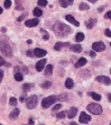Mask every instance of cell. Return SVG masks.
Listing matches in <instances>:
<instances>
[{"instance_id": "cell-1", "label": "cell", "mask_w": 111, "mask_h": 125, "mask_svg": "<svg viewBox=\"0 0 111 125\" xmlns=\"http://www.w3.org/2000/svg\"><path fill=\"white\" fill-rule=\"evenodd\" d=\"M53 31H54L56 35L61 36V37H63V36L68 35V34L71 33V29L69 25H65L63 23L58 22L53 25Z\"/></svg>"}, {"instance_id": "cell-2", "label": "cell", "mask_w": 111, "mask_h": 125, "mask_svg": "<svg viewBox=\"0 0 111 125\" xmlns=\"http://www.w3.org/2000/svg\"><path fill=\"white\" fill-rule=\"evenodd\" d=\"M0 51L6 57H11L13 55L12 48L6 41H0Z\"/></svg>"}, {"instance_id": "cell-3", "label": "cell", "mask_w": 111, "mask_h": 125, "mask_svg": "<svg viewBox=\"0 0 111 125\" xmlns=\"http://www.w3.org/2000/svg\"><path fill=\"white\" fill-rule=\"evenodd\" d=\"M57 100H58V97L55 96V95H51V96L47 97V98H44L42 101V107L44 108V109H47L51 105H53Z\"/></svg>"}, {"instance_id": "cell-4", "label": "cell", "mask_w": 111, "mask_h": 125, "mask_svg": "<svg viewBox=\"0 0 111 125\" xmlns=\"http://www.w3.org/2000/svg\"><path fill=\"white\" fill-rule=\"evenodd\" d=\"M88 111L92 114L99 115L102 113V107L98 103H90L88 105Z\"/></svg>"}, {"instance_id": "cell-5", "label": "cell", "mask_w": 111, "mask_h": 125, "mask_svg": "<svg viewBox=\"0 0 111 125\" xmlns=\"http://www.w3.org/2000/svg\"><path fill=\"white\" fill-rule=\"evenodd\" d=\"M38 104V97L36 95H32L26 99V107L28 109H34Z\"/></svg>"}, {"instance_id": "cell-6", "label": "cell", "mask_w": 111, "mask_h": 125, "mask_svg": "<svg viewBox=\"0 0 111 125\" xmlns=\"http://www.w3.org/2000/svg\"><path fill=\"white\" fill-rule=\"evenodd\" d=\"M92 49L96 52H101L106 49V45L103 42H95L92 44Z\"/></svg>"}, {"instance_id": "cell-7", "label": "cell", "mask_w": 111, "mask_h": 125, "mask_svg": "<svg viewBox=\"0 0 111 125\" xmlns=\"http://www.w3.org/2000/svg\"><path fill=\"white\" fill-rule=\"evenodd\" d=\"M96 81L101 83L105 85H110L111 84V79L108 78V76H104V75H100V76H97L96 77Z\"/></svg>"}, {"instance_id": "cell-8", "label": "cell", "mask_w": 111, "mask_h": 125, "mask_svg": "<svg viewBox=\"0 0 111 125\" xmlns=\"http://www.w3.org/2000/svg\"><path fill=\"white\" fill-rule=\"evenodd\" d=\"M79 120H80V123H88V122L91 120V117H90V115H88L85 112H82V113H80V118H79Z\"/></svg>"}, {"instance_id": "cell-9", "label": "cell", "mask_w": 111, "mask_h": 125, "mask_svg": "<svg viewBox=\"0 0 111 125\" xmlns=\"http://www.w3.org/2000/svg\"><path fill=\"white\" fill-rule=\"evenodd\" d=\"M39 19L37 18H34V19H29L27 20L26 22H25V25L27 26V27H34V26H36V25H39Z\"/></svg>"}, {"instance_id": "cell-10", "label": "cell", "mask_w": 111, "mask_h": 125, "mask_svg": "<svg viewBox=\"0 0 111 125\" xmlns=\"http://www.w3.org/2000/svg\"><path fill=\"white\" fill-rule=\"evenodd\" d=\"M34 54L36 57H43L44 55L47 54V51L43 50V49H40V48H35L34 50Z\"/></svg>"}, {"instance_id": "cell-11", "label": "cell", "mask_w": 111, "mask_h": 125, "mask_svg": "<svg viewBox=\"0 0 111 125\" xmlns=\"http://www.w3.org/2000/svg\"><path fill=\"white\" fill-rule=\"evenodd\" d=\"M46 62H47L46 59L40 60V61L36 63V65H35V69H36V71H38V72H42V71L43 70V67H44V65H45Z\"/></svg>"}, {"instance_id": "cell-12", "label": "cell", "mask_w": 111, "mask_h": 125, "mask_svg": "<svg viewBox=\"0 0 111 125\" xmlns=\"http://www.w3.org/2000/svg\"><path fill=\"white\" fill-rule=\"evenodd\" d=\"M68 45H70V43H69V42H67V43H63V42H57V43L55 44V45H54V50L60 51L62 48L68 46Z\"/></svg>"}, {"instance_id": "cell-13", "label": "cell", "mask_w": 111, "mask_h": 125, "mask_svg": "<svg viewBox=\"0 0 111 125\" xmlns=\"http://www.w3.org/2000/svg\"><path fill=\"white\" fill-rule=\"evenodd\" d=\"M65 18H66V20H67L68 22L71 23V24L74 25L75 26H80V23L78 22L77 20L74 18L72 16H71V15H67V16H65Z\"/></svg>"}, {"instance_id": "cell-14", "label": "cell", "mask_w": 111, "mask_h": 125, "mask_svg": "<svg viewBox=\"0 0 111 125\" xmlns=\"http://www.w3.org/2000/svg\"><path fill=\"white\" fill-rule=\"evenodd\" d=\"M78 113V109L76 107H71V109L69 110L68 112V118L69 119H73L74 117L76 116Z\"/></svg>"}, {"instance_id": "cell-15", "label": "cell", "mask_w": 111, "mask_h": 125, "mask_svg": "<svg viewBox=\"0 0 111 125\" xmlns=\"http://www.w3.org/2000/svg\"><path fill=\"white\" fill-rule=\"evenodd\" d=\"M19 114H20V110L17 109V108H16V109L13 111L12 113H10L9 119L12 120V121H14V120H16V119H17V117L19 116Z\"/></svg>"}, {"instance_id": "cell-16", "label": "cell", "mask_w": 111, "mask_h": 125, "mask_svg": "<svg viewBox=\"0 0 111 125\" xmlns=\"http://www.w3.org/2000/svg\"><path fill=\"white\" fill-rule=\"evenodd\" d=\"M73 1L74 0H59L60 5H61V6L63 7V8H66L67 6L72 5V4H73Z\"/></svg>"}, {"instance_id": "cell-17", "label": "cell", "mask_w": 111, "mask_h": 125, "mask_svg": "<svg viewBox=\"0 0 111 125\" xmlns=\"http://www.w3.org/2000/svg\"><path fill=\"white\" fill-rule=\"evenodd\" d=\"M96 23H97V20L95 18H90L88 21H86V26L87 28L89 29H91L94 27V25H96Z\"/></svg>"}, {"instance_id": "cell-18", "label": "cell", "mask_w": 111, "mask_h": 125, "mask_svg": "<svg viewBox=\"0 0 111 125\" xmlns=\"http://www.w3.org/2000/svg\"><path fill=\"white\" fill-rule=\"evenodd\" d=\"M87 59L86 58H84V57H81L80 59L78 60V62H76V64H75V67L76 68H79V67H81V66H84L85 64L87 63Z\"/></svg>"}, {"instance_id": "cell-19", "label": "cell", "mask_w": 111, "mask_h": 125, "mask_svg": "<svg viewBox=\"0 0 111 125\" xmlns=\"http://www.w3.org/2000/svg\"><path fill=\"white\" fill-rule=\"evenodd\" d=\"M70 49H71V51L74 52V53H79L82 51V47H81V45H80V44H73V45H71V46L70 47Z\"/></svg>"}, {"instance_id": "cell-20", "label": "cell", "mask_w": 111, "mask_h": 125, "mask_svg": "<svg viewBox=\"0 0 111 125\" xmlns=\"http://www.w3.org/2000/svg\"><path fill=\"white\" fill-rule=\"evenodd\" d=\"M53 65L52 64H49V65L46 66V68L44 70V74L46 76H50V75L53 74Z\"/></svg>"}, {"instance_id": "cell-21", "label": "cell", "mask_w": 111, "mask_h": 125, "mask_svg": "<svg viewBox=\"0 0 111 125\" xmlns=\"http://www.w3.org/2000/svg\"><path fill=\"white\" fill-rule=\"evenodd\" d=\"M74 85V83H73V80L71 78H68L65 82V87L67 88V89H71L72 88V86Z\"/></svg>"}, {"instance_id": "cell-22", "label": "cell", "mask_w": 111, "mask_h": 125, "mask_svg": "<svg viewBox=\"0 0 111 125\" xmlns=\"http://www.w3.org/2000/svg\"><path fill=\"white\" fill-rule=\"evenodd\" d=\"M85 38V35H84L83 33H78L77 35H76V42L80 43V42H82Z\"/></svg>"}, {"instance_id": "cell-23", "label": "cell", "mask_w": 111, "mask_h": 125, "mask_svg": "<svg viewBox=\"0 0 111 125\" xmlns=\"http://www.w3.org/2000/svg\"><path fill=\"white\" fill-rule=\"evenodd\" d=\"M90 95L92 97L95 101H100V100H101V96H100L99 94L94 93V92H91V93H90Z\"/></svg>"}, {"instance_id": "cell-24", "label": "cell", "mask_w": 111, "mask_h": 125, "mask_svg": "<svg viewBox=\"0 0 111 125\" xmlns=\"http://www.w3.org/2000/svg\"><path fill=\"white\" fill-rule=\"evenodd\" d=\"M79 8H80V10H81V11H85V10L90 9V6L87 5L86 3H81L80 6H79Z\"/></svg>"}, {"instance_id": "cell-25", "label": "cell", "mask_w": 111, "mask_h": 125, "mask_svg": "<svg viewBox=\"0 0 111 125\" xmlns=\"http://www.w3.org/2000/svg\"><path fill=\"white\" fill-rule=\"evenodd\" d=\"M43 15V11L42 9L38 8V7H35L34 9V16H41Z\"/></svg>"}, {"instance_id": "cell-26", "label": "cell", "mask_w": 111, "mask_h": 125, "mask_svg": "<svg viewBox=\"0 0 111 125\" xmlns=\"http://www.w3.org/2000/svg\"><path fill=\"white\" fill-rule=\"evenodd\" d=\"M53 85V83H52V82L50 81H46L44 82L43 83H42V87L43 88V89H49L51 86Z\"/></svg>"}, {"instance_id": "cell-27", "label": "cell", "mask_w": 111, "mask_h": 125, "mask_svg": "<svg viewBox=\"0 0 111 125\" xmlns=\"http://www.w3.org/2000/svg\"><path fill=\"white\" fill-rule=\"evenodd\" d=\"M15 79L17 82H21L23 81L24 77H23V74H22L21 73H15Z\"/></svg>"}, {"instance_id": "cell-28", "label": "cell", "mask_w": 111, "mask_h": 125, "mask_svg": "<svg viewBox=\"0 0 111 125\" xmlns=\"http://www.w3.org/2000/svg\"><path fill=\"white\" fill-rule=\"evenodd\" d=\"M33 86L32 84H29V83H25V84L23 85V89H24V91L25 92H29L31 90V87Z\"/></svg>"}, {"instance_id": "cell-29", "label": "cell", "mask_w": 111, "mask_h": 125, "mask_svg": "<svg viewBox=\"0 0 111 125\" xmlns=\"http://www.w3.org/2000/svg\"><path fill=\"white\" fill-rule=\"evenodd\" d=\"M9 103L12 105V106H16V104H17V100H16L15 97H12V98H10Z\"/></svg>"}, {"instance_id": "cell-30", "label": "cell", "mask_w": 111, "mask_h": 125, "mask_svg": "<svg viewBox=\"0 0 111 125\" xmlns=\"http://www.w3.org/2000/svg\"><path fill=\"white\" fill-rule=\"evenodd\" d=\"M41 31H42V33H43V34H44V35H43V40L47 41V40H48V39H49V34H47L46 31H45V30H43V29H41Z\"/></svg>"}, {"instance_id": "cell-31", "label": "cell", "mask_w": 111, "mask_h": 125, "mask_svg": "<svg viewBox=\"0 0 111 125\" xmlns=\"http://www.w3.org/2000/svg\"><path fill=\"white\" fill-rule=\"evenodd\" d=\"M38 5L41 6H47V0H38Z\"/></svg>"}, {"instance_id": "cell-32", "label": "cell", "mask_w": 111, "mask_h": 125, "mask_svg": "<svg viewBox=\"0 0 111 125\" xmlns=\"http://www.w3.org/2000/svg\"><path fill=\"white\" fill-rule=\"evenodd\" d=\"M65 115H66L65 112H61V113H59L57 114V118H59V119H63V118H65Z\"/></svg>"}, {"instance_id": "cell-33", "label": "cell", "mask_w": 111, "mask_h": 125, "mask_svg": "<svg viewBox=\"0 0 111 125\" xmlns=\"http://www.w3.org/2000/svg\"><path fill=\"white\" fill-rule=\"evenodd\" d=\"M11 4H12L11 0H6V1H5V4H4V6H5L6 8H9L10 6H11Z\"/></svg>"}, {"instance_id": "cell-34", "label": "cell", "mask_w": 111, "mask_h": 125, "mask_svg": "<svg viewBox=\"0 0 111 125\" xmlns=\"http://www.w3.org/2000/svg\"><path fill=\"white\" fill-rule=\"evenodd\" d=\"M26 16H27V14H26V13H25L24 15H22V16H19L18 18H17V21H18V22H21V21H23V20L25 19V17Z\"/></svg>"}, {"instance_id": "cell-35", "label": "cell", "mask_w": 111, "mask_h": 125, "mask_svg": "<svg viewBox=\"0 0 111 125\" xmlns=\"http://www.w3.org/2000/svg\"><path fill=\"white\" fill-rule=\"evenodd\" d=\"M4 64H6V61H5V59H4L3 57L0 56V67L3 66Z\"/></svg>"}, {"instance_id": "cell-36", "label": "cell", "mask_w": 111, "mask_h": 125, "mask_svg": "<svg viewBox=\"0 0 111 125\" xmlns=\"http://www.w3.org/2000/svg\"><path fill=\"white\" fill-rule=\"evenodd\" d=\"M105 34L107 35V36H108V37H111V31L109 30V29H106Z\"/></svg>"}, {"instance_id": "cell-37", "label": "cell", "mask_w": 111, "mask_h": 125, "mask_svg": "<svg viewBox=\"0 0 111 125\" xmlns=\"http://www.w3.org/2000/svg\"><path fill=\"white\" fill-rule=\"evenodd\" d=\"M26 55H27V56H30V57H33L34 55V54L33 53V51L28 50L27 52H26Z\"/></svg>"}, {"instance_id": "cell-38", "label": "cell", "mask_w": 111, "mask_h": 125, "mask_svg": "<svg viewBox=\"0 0 111 125\" xmlns=\"http://www.w3.org/2000/svg\"><path fill=\"white\" fill-rule=\"evenodd\" d=\"M105 18L106 19H111V11H108V12L106 14Z\"/></svg>"}, {"instance_id": "cell-39", "label": "cell", "mask_w": 111, "mask_h": 125, "mask_svg": "<svg viewBox=\"0 0 111 125\" xmlns=\"http://www.w3.org/2000/svg\"><path fill=\"white\" fill-rule=\"evenodd\" d=\"M61 107H62V104H56L55 106L53 108V111L54 112V111H56V110H59L61 109Z\"/></svg>"}, {"instance_id": "cell-40", "label": "cell", "mask_w": 111, "mask_h": 125, "mask_svg": "<svg viewBox=\"0 0 111 125\" xmlns=\"http://www.w3.org/2000/svg\"><path fill=\"white\" fill-rule=\"evenodd\" d=\"M3 77H4V71L3 70H0V83L3 80Z\"/></svg>"}, {"instance_id": "cell-41", "label": "cell", "mask_w": 111, "mask_h": 125, "mask_svg": "<svg viewBox=\"0 0 111 125\" xmlns=\"http://www.w3.org/2000/svg\"><path fill=\"white\" fill-rule=\"evenodd\" d=\"M90 57H95L96 56V53L93 52V51H91V52H90Z\"/></svg>"}, {"instance_id": "cell-42", "label": "cell", "mask_w": 111, "mask_h": 125, "mask_svg": "<svg viewBox=\"0 0 111 125\" xmlns=\"http://www.w3.org/2000/svg\"><path fill=\"white\" fill-rule=\"evenodd\" d=\"M22 69H23V70H24V72L25 73H27V69H26V67H25V66H23V67H22Z\"/></svg>"}, {"instance_id": "cell-43", "label": "cell", "mask_w": 111, "mask_h": 125, "mask_svg": "<svg viewBox=\"0 0 111 125\" xmlns=\"http://www.w3.org/2000/svg\"><path fill=\"white\" fill-rule=\"evenodd\" d=\"M29 124H30V125H34V121H33V119L29 120Z\"/></svg>"}, {"instance_id": "cell-44", "label": "cell", "mask_w": 111, "mask_h": 125, "mask_svg": "<svg viewBox=\"0 0 111 125\" xmlns=\"http://www.w3.org/2000/svg\"><path fill=\"white\" fill-rule=\"evenodd\" d=\"M103 8H104V6H101V7H99V9H98V11H99V12H102V11H103Z\"/></svg>"}, {"instance_id": "cell-45", "label": "cell", "mask_w": 111, "mask_h": 125, "mask_svg": "<svg viewBox=\"0 0 111 125\" xmlns=\"http://www.w3.org/2000/svg\"><path fill=\"white\" fill-rule=\"evenodd\" d=\"M88 1H89V2H90V3H96L98 0H88Z\"/></svg>"}, {"instance_id": "cell-46", "label": "cell", "mask_w": 111, "mask_h": 125, "mask_svg": "<svg viewBox=\"0 0 111 125\" xmlns=\"http://www.w3.org/2000/svg\"><path fill=\"white\" fill-rule=\"evenodd\" d=\"M24 101H25V97H20V102H21V103H23Z\"/></svg>"}, {"instance_id": "cell-47", "label": "cell", "mask_w": 111, "mask_h": 125, "mask_svg": "<svg viewBox=\"0 0 111 125\" xmlns=\"http://www.w3.org/2000/svg\"><path fill=\"white\" fill-rule=\"evenodd\" d=\"M108 101L111 103V94H108Z\"/></svg>"}, {"instance_id": "cell-48", "label": "cell", "mask_w": 111, "mask_h": 125, "mask_svg": "<svg viewBox=\"0 0 111 125\" xmlns=\"http://www.w3.org/2000/svg\"><path fill=\"white\" fill-rule=\"evenodd\" d=\"M70 125H78V124H77V122H71V123H70Z\"/></svg>"}, {"instance_id": "cell-49", "label": "cell", "mask_w": 111, "mask_h": 125, "mask_svg": "<svg viewBox=\"0 0 111 125\" xmlns=\"http://www.w3.org/2000/svg\"><path fill=\"white\" fill-rule=\"evenodd\" d=\"M2 13H3V9H2V7H1V6H0V15H1V14H2Z\"/></svg>"}, {"instance_id": "cell-50", "label": "cell", "mask_w": 111, "mask_h": 125, "mask_svg": "<svg viewBox=\"0 0 111 125\" xmlns=\"http://www.w3.org/2000/svg\"><path fill=\"white\" fill-rule=\"evenodd\" d=\"M26 42H27V44H32V40H27Z\"/></svg>"}, {"instance_id": "cell-51", "label": "cell", "mask_w": 111, "mask_h": 125, "mask_svg": "<svg viewBox=\"0 0 111 125\" xmlns=\"http://www.w3.org/2000/svg\"><path fill=\"white\" fill-rule=\"evenodd\" d=\"M2 32H4V33L6 32V28H5V27H3V28H2Z\"/></svg>"}, {"instance_id": "cell-52", "label": "cell", "mask_w": 111, "mask_h": 125, "mask_svg": "<svg viewBox=\"0 0 111 125\" xmlns=\"http://www.w3.org/2000/svg\"><path fill=\"white\" fill-rule=\"evenodd\" d=\"M40 125H43V124H40Z\"/></svg>"}, {"instance_id": "cell-53", "label": "cell", "mask_w": 111, "mask_h": 125, "mask_svg": "<svg viewBox=\"0 0 111 125\" xmlns=\"http://www.w3.org/2000/svg\"><path fill=\"white\" fill-rule=\"evenodd\" d=\"M0 125H3V124H0Z\"/></svg>"}, {"instance_id": "cell-54", "label": "cell", "mask_w": 111, "mask_h": 125, "mask_svg": "<svg viewBox=\"0 0 111 125\" xmlns=\"http://www.w3.org/2000/svg\"><path fill=\"white\" fill-rule=\"evenodd\" d=\"M110 73H111V70H110Z\"/></svg>"}, {"instance_id": "cell-55", "label": "cell", "mask_w": 111, "mask_h": 125, "mask_svg": "<svg viewBox=\"0 0 111 125\" xmlns=\"http://www.w3.org/2000/svg\"><path fill=\"white\" fill-rule=\"evenodd\" d=\"M110 125H111V122H110Z\"/></svg>"}, {"instance_id": "cell-56", "label": "cell", "mask_w": 111, "mask_h": 125, "mask_svg": "<svg viewBox=\"0 0 111 125\" xmlns=\"http://www.w3.org/2000/svg\"><path fill=\"white\" fill-rule=\"evenodd\" d=\"M110 45H111V43H110Z\"/></svg>"}, {"instance_id": "cell-57", "label": "cell", "mask_w": 111, "mask_h": 125, "mask_svg": "<svg viewBox=\"0 0 111 125\" xmlns=\"http://www.w3.org/2000/svg\"><path fill=\"white\" fill-rule=\"evenodd\" d=\"M25 125H26V124H25Z\"/></svg>"}]
</instances>
